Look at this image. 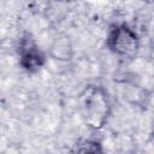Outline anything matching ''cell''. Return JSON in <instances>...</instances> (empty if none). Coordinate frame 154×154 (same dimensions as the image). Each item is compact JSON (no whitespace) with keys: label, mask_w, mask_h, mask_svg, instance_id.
<instances>
[{"label":"cell","mask_w":154,"mask_h":154,"mask_svg":"<svg viewBox=\"0 0 154 154\" xmlns=\"http://www.w3.org/2000/svg\"><path fill=\"white\" fill-rule=\"evenodd\" d=\"M78 109L84 124L91 130H101L108 122L112 103L107 90L99 84L87 85L78 95Z\"/></svg>","instance_id":"6da1fadb"},{"label":"cell","mask_w":154,"mask_h":154,"mask_svg":"<svg viewBox=\"0 0 154 154\" xmlns=\"http://www.w3.org/2000/svg\"><path fill=\"white\" fill-rule=\"evenodd\" d=\"M107 49L123 59H134L141 47L140 36L128 23H114L108 28L106 35Z\"/></svg>","instance_id":"7a4b0ae2"},{"label":"cell","mask_w":154,"mask_h":154,"mask_svg":"<svg viewBox=\"0 0 154 154\" xmlns=\"http://www.w3.org/2000/svg\"><path fill=\"white\" fill-rule=\"evenodd\" d=\"M18 64L28 73L40 71L46 64V54L42 52L35 38L30 34H24L17 48Z\"/></svg>","instance_id":"3957f363"},{"label":"cell","mask_w":154,"mask_h":154,"mask_svg":"<svg viewBox=\"0 0 154 154\" xmlns=\"http://www.w3.org/2000/svg\"><path fill=\"white\" fill-rule=\"evenodd\" d=\"M51 57L59 61H67L72 57V46L66 35H59L51 45Z\"/></svg>","instance_id":"277c9868"},{"label":"cell","mask_w":154,"mask_h":154,"mask_svg":"<svg viewBox=\"0 0 154 154\" xmlns=\"http://www.w3.org/2000/svg\"><path fill=\"white\" fill-rule=\"evenodd\" d=\"M76 154H106V150L97 140H84L76 149Z\"/></svg>","instance_id":"5b68a950"}]
</instances>
